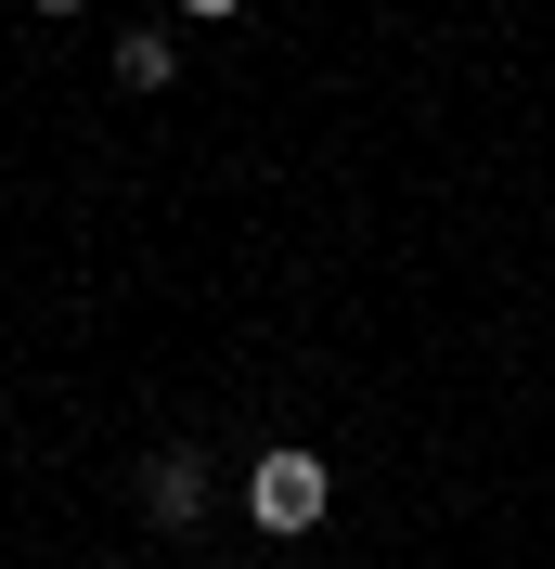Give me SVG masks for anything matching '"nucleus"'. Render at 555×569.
<instances>
[{
	"instance_id": "obj_5",
	"label": "nucleus",
	"mask_w": 555,
	"mask_h": 569,
	"mask_svg": "<svg viewBox=\"0 0 555 569\" xmlns=\"http://www.w3.org/2000/svg\"><path fill=\"white\" fill-rule=\"evenodd\" d=\"M39 13H78V0H39Z\"/></svg>"
},
{
	"instance_id": "obj_4",
	"label": "nucleus",
	"mask_w": 555,
	"mask_h": 569,
	"mask_svg": "<svg viewBox=\"0 0 555 569\" xmlns=\"http://www.w3.org/2000/svg\"><path fill=\"white\" fill-rule=\"evenodd\" d=\"M181 13H245V0H181Z\"/></svg>"
},
{
	"instance_id": "obj_1",
	"label": "nucleus",
	"mask_w": 555,
	"mask_h": 569,
	"mask_svg": "<svg viewBox=\"0 0 555 569\" xmlns=\"http://www.w3.org/2000/svg\"><path fill=\"white\" fill-rule=\"evenodd\" d=\"M323 505H336V466L323 453H259L245 466V518L259 531H323Z\"/></svg>"
},
{
	"instance_id": "obj_3",
	"label": "nucleus",
	"mask_w": 555,
	"mask_h": 569,
	"mask_svg": "<svg viewBox=\"0 0 555 569\" xmlns=\"http://www.w3.org/2000/svg\"><path fill=\"white\" fill-rule=\"evenodd\" d=\"M169 66H181L169 39H117V91H169Z\"/></svg>"
},
{
	"instance_id": "obj_2",
	"label": "nucleus",
	"mask_w": 555,
	"mask_h": 569,
	"mask_svg": "<svg viewBox=\"0 0 555 569\" xmlns=\"http://www.w3.org/2000/svg\"><path fill=\"white\" fill-rule=\"evenodd\" d=\"M155 531H194V518H208V453H155Z\"/></svg>"
}]
</instances>
